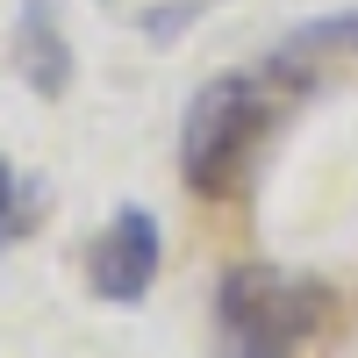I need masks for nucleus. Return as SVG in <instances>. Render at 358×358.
<instances>
[{
    "label": "nucleus",
    "mask_w": 358,
    "mask_h": 358,
    "mask_svg": "<svg viewBox=\"0 0 358 358\" xmlns=\"http://www.w3.org/2000/svg\"><path fill=\"white\" fill-rule=\"evenodd\" d=\"M330 50H358V15H322L308 29H294V43L280 57H330Z\"/></svg>",
    "instance_id": "39448f33"
},
{
    "label": "nucleus",
    "mask_w": 358,
    "mask_h": 358,
    "mask_svg": "<svg viewBox=\"0 0 358 358\" xmlns=\"http://www.w3.org/2000/svg\"><path fill=\"white\" fill-rule=\"evenodd\" d=\"M22 222H29V187H22V172L0 158V251L22 236Z\"/></svg>",
    "instance_id": "423d86ee"
},
{
    "label": "nucleus",
    "mask_w": 358,
    "mask_h": 358,
    "mask_svg": "<svg viewBox=\"0 0 358 358\" xmlns=\"http://www.w3.org/2000/svg\"><path fill=\"white\" fill-rule=\"evenodd\" d=\"M158 258H165L158 222L143 215V208H115V222L94 236V251H86V287H94L101 301L129 308V301H143V294H151Z\"/></svg>",
    "instance_id": "7ed1b4c3"
},
{
    "label": "nucleus",
    "mask_w": 358,
    "mask_h": 358,
    "mask_svg": "<svg viewBox=\"0 0 358 358\" xmlns=\"http://www.w3.org/2000/svg\"><path fill=\"white\" fill-rule=\"evenodd\" d=\"M15 65H22V79L36 86L43 101H57L72 86V43H65V29H57V0H22V15H15Z\"/></svg>",
    "instance_id": "20e7f679"
},
{
    "label": "nucleus",
    "mask_w": 358,
    "mask_h": 358,
    "mask_svg": "<svg viewBox=\"0 0 358 358\" xmlns=\"http://www.w3.org/2000/svg\"><path fill=\"white\" fill-rule=\"evenodd\" d=\"M273 86H265L258 72H222V79H208L194 108H187V129H179V172H187V187L208 194V201H222L236 179H244L251 151L265 143V129H273Z\"/></svg>",
    "instance_id": "f257e3e1"
},
{
    "label": "nucleus",
    "mask_w": 358,
    "mask_h": 358,
    "mask_svg": "<svg viewBox=\"0 0 358 358\" xmlns=\"http://www.w3.org/2000/svg\"><path fill=\"white\" fill-rule=\"evenodd\" d=\"M229 358H301L308 337L330 322V287L280 265H229L215 287Z\"/></svg>",
    "instance_id": "f03ea898"
}]
</instances>
